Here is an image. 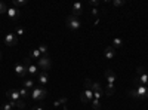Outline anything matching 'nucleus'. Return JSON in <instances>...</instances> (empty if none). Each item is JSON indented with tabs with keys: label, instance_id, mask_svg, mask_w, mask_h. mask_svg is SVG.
I'll list each match as a JSON object with an SVG mask.
<instances>
[{
	"label": "nucleus",
	"instance_id": "nucleus-1",
	"mask_svg": "<svg viewBox=\"0 0 148 110\" xmlns=\"http://www.w3.org/2000/svg\"><path fill=\"white\" fill-rule=\"evenodd\" d=\"M6 98L9 100V103L14 106V107H18V109H25V101L21 98V95L18 92V89H9L6 92Z\"/></svg>",
	"mask_w": 148,
	"mask_h": 110
},
{
	"label": "nucleus",
	"instance_id": "nucleus-2",
	"mask_svg": "<svg viewBox=\"0 0 148 110\" xmlns=\"http://www.w3.org/2000/svg\"><path fill=\"white\" fill-rule=\"evenodd\" d=\"M129 97L136 100H147L148 98V86H144V85H135L133 89L127 91Z\"/></svg>",
	"mask_w": 148,
	"mask_h": 110
},
{
	"label": "nucleus",
	"instance_id": "nucleus-3",
	"mask_svg": "<svg viewBox=\"0 0 148 110\" xmlns=\"http://www.w3.org/2000/svg\"><path fill=\"white\" fill-rule=\"evenodd\" d=\"M105 79H107V91H105V95L111 97V95H114V91H116V73L113 70H105Z\"/></svg>",
	"mask_w": 148,
	"mask_h": 110
},
{
	"label": "nucleus",
	"instance_id": "nucleus-4",
	"mask_svg": "<svg viewBox=\"0 0 148 110\" xmlns=\"http://www.w3.org/2000/svg\"><path fill=\"white\" fill-rule=\"evenodd\" d=\"M135 83H136V85H144V86H147V85H148V73L145 71L144 67H138V68H136V77H135Z\"/></svg>",
	"mask_w": 148,
	"mask_h": 110
},
{
	"label": "nucleus",
	"instance_id": "nucleus-5",
	"mask_svg": "<svg viewBox=\"0 0 148 110\" xmlns=\"http://www.w3.org/2000/svg\"><path fill=\"white\" fill-rule=\"evenodd\" d=\"M65 22H67V27H68L71 31H77V30H80V27H82L80 19H79L77 17H73V15H70Z\"/></svg>",
	"mask_w": 148,
	"mask_h": 110
},
{
	"label": "nucleus",
	"instance_id": "nucleus-6",
	"mask_svg": "<svg viewBox=\"0 0 148 110\" xmlns=\"http://www.w3.org/2000/svg\"><path fill=\"white\" fill-rule=\"evenodd\" d=\"M30 95H31V98H33L34 101H39V100H45V98H46L47 91H46L43 86H42V88H34Z\"/></svg>",
	"mask_w": 148,
	"mask_h": 110
},
{
	"label": "nucleus",
	"instance_id": "nucleus-7",
	"mask_svg": "<svg viewBox=\"0 0 148 110\" xmlns=\"http://www.w3.org/2000/svg\"><path fill=\"white\" fill-rule=\"evenodd\" d=\"M39 67L43 70V71H49L51 70V67H52V59H51V57H40L39 59Z\"/></svg>",
	"mask_w": 148,
	"mask_h": 110
},
{
	"label": "nucleus",
	"instance_id": "nucleus-8",
	"mask_svg": "<svg viewBox=\"0 0 148 110\" xmlns=\"http://www.w3.org/2000/svg\"><path fill=\"white\" fill-rule=\"evenodd\" d=\"M24 64L27 66V73H28V75H33V76L39 75V67H37L36 64H31V59L30 58L24 59Z\"/></svg>",
	"mask_w": 148,
	"mask_h": 110
},
{
	"label": "nucleus",
	"instance_id": "nucleus-9",
	"mask_svg": "<svg viewBox=\"0 0 148 110\" xmlns=\"http://www.w3.org/2000/svg\"><path fill=\"white\" fill-rule=\"evenodd\" d=\"M5 43H6V46H16L18 45V36L15 33H8L5 36Z\"/></svg>",
	"mask_w": 148,
	"mask_h": 110
},
{
	"label": "nucleus",
	"instance_id": "nucleus-10",
	"mask_svg": "<svg viewBox=\"0 0 148 110\" xmlns=\"http://www.w3.org/2000/svg\"><path fill=\"white\" fill-rule=\"evenodd\" d=\"M80 100H82V103H84V104L90 103V101L93 100V92H92V89H84V91L80 94Z\"/></svg>",
	"mask_w": 148,
	"mask_h": 110
},
{
	"label": "nucleus",
	"instance_id": "nucleus-11",
	"mask_svg": "<svg viewBox=\"0 0 148 110\" xmlns=\"http://www.w3.org/2000/svg\"><path fill=\"white\" fill-rule=\"evenodd\" d=\"M6 15H8V18H9L10 21H15V19H18V18H19L21 12H19L16 8H9V9H8V12H6Z\"/></svg>",
	"mask_w": 148,
	"mask_h": 110
},
{
	"label": "nucleus",
	"instance_id": "nucleus-12",
	"mask_svg": "<svg viewBox=\"0 0 148 110\" xmlns=\"http://www.w3.org/2000/svg\"><path fill=\"white\" fill-rule=\"evenodd\" d=\"M37 80H39V83L42 85V86H46V85L49 83V75H47V71H40L39 75H37Z\"/></svg>",
	"mask_w": 148,
	"mask_h": 110
},
{
	"label": "nucleus",
	"instance_id": "nucleus-13",
	"mask_svg": "<svg viewBox=\"0 0 148 110\" xmlns=\"http://www.w3.org/2000/svg\"><path fill=\"white\" fill-rule=\"evenodd\" d=\"M15 73H16V75L18 76H25L27 75V66L25 64H24V63H21V64H16L15 66Z\"/></svg>",
	"mask_w": 148,
	"mask_h": 110
},
{
	"label": "nucleus",
	"instance_id": "nucleus-14",
	"mask_svg": "<svg viewBox=\"0 0 148 110\" xmlns=\"http://www.w3.org/2000/svg\"><path fill=\"white\" fill-rule=\"evenodd\" d=\"M83 14V5L82 3H74L73 5V17H80Z\"/></svg>",
	"mask_w": 148,
	"mask_h": 110
},
{
	"label": "nucleus",
	"instance_id": "nucleus-15",
	"mask_svg": "<svg viewBox=\"0 0 148 110\" xmlns=\"http://www.w3.org/2000/svg\"><path fill=\"white\" fill-rule=\"evenodd\" d=\"M114 55H116V49H114L113 46L105 48V51H104V57H105L107 59H113V58H114Z\"/></svg>",
	"mask_w": 148,
	"mask_h": 110
},
{
	"label": "nucleus",
	"instance_id": "nucleus-16",
	"mask_svg": "<svg viewBox=\"0 0 148 110\" xmlns=\"http://www.w3.org/2000/svg\"><path fill=\"white\" fill-rule=\"evenodd\" d=\"M114 48V49H119V48H121L123 46V40L120 39V37H114V40H113V45H111Z\"/></svg>",
	"mask_w": 148,
	"mask_h": 110
},
{
	"label": "nucleus",
	"instance_id": "nucleus-17",
	"mask_svg": "<svg viewBox=\"0 0 148 110\" xmlns=\"http://www.w3.org/2000/svg\"><path fill=\"white\" fill-rule=\"evenodd\" d=\"M18 92H19V95H21V98H22V100H25V98H28V97H30L28 89H25V88H19Z\"/></svg>",
	"mask_w": 148,
	"mask_h": 110
},
{
	"label": "nucleus",
	"instance_id": "nucleus-18",
	"mask_svg": "<svg viewBox=\"0 0 148 110\" xmlns=\"http://www.w3.org/2000/svg\"><path fill=\"white\" fill-rule=\"evenodd\" d=\"M37 49L40 51V54H42V57H47L49 55V49H47V46L46 45H40Z\"/></svg>",
	"mask_w": 148,
	"mask_h": 110
},
{
	"label": "nucleus",
	"instance_id": "nucleus-19",
	"mask_svg": "<svg viewBox=\"0 0 148 110\" xmlns=\"http://www.w3.org/2000/svg\"><path fill=\"white\" fill-rule=\"evenodd\" d=\"M40 57H42V54H40L39 49H33L31 54H30V59H39Z\"/></svg>",
	"mask_w": 148,
	"mask_h": 110
},
{
	"label": "nucleus",
	"instance_id": "nucleus-20",
	"mask_svg": "<svg viewBox=\"0 0 148 110\" xmlns=\"http://www.w3.org/2000/svg\"><path fill=\"white\" fill-rule=\"evenodd\" d=\"M90 104H92V109L93 110H99L101 109V100H92Z\"/></svg>",
	"mask_w": 148,
	"mask_h": 110
},
{
	"label": "nucleus",
	"instance_id": "nucleus-21",
	"mask_svg": "<svg viewBox=\"0 0 148 110\" xmlns=\"http://www.w3.org/2000/svg\"><path fill=\"white\" fill-rule=\"evenodd\" d=\"M34 86V82L31 79H27V80H24V88L25 89H31Z\"/></svg>",
	"mask_w": 148,
	"mask_h": 110
},
{
	"label": "nucleus",
	"instance_id": "nucleus-22",
	"mask_svg": "<svg viewBox=\"0 0 148 110\" xmlns=\"http://www.w3.org/2000/svg\"><path fill=\"white\" fill-rule=\"evenodd\" d=\"M24 5H27V0H14V8H16V9Z\"/></svg>",
	"mask_w": 148,
	"mask_h": 110
},
{
	"label": "nucleus",
	"instance_id": "nucleus-23",
	"mask_svg": "<svg viewBox=\"0 0 148 110\" xmlns=\"http://www.w3.org/2000/svg\"><path fill=\"white\" fill-rule=\"evenodd\" d=\"M92 83H93V82H92L89 77H86V79H84V89H92Z\"/></svg>",
	"mask_w": 148,
	"mask_h": 110
},
{
	"label": "nucleus",
	"instance_id": "nucleus-24",
	"mask_svg": "<svg viewBox=\"0 0 148 110\" xmlns=\"http://www.w3.org/2000/svg\"><path fill=\"white\" fill-rule=\"evenodd\" d=\"M95 91H102L99 82H93V83H92V92H95Z\"/></svg>",
	"mask_w": 148,
	"mask_h": 110
},
{
	"label": "nucleus",
	"instance_id": "nucleus-25",
	"mask_svg": "<svg viewBox=\"0 0 148 110\" xmlns=\"http://www.w3.org/2000/svg\"><path fill=\"white\" fill-rule=\"evenodd\" d=\"M0 110H14V106L8 101V103H3L2 104V109H0Z\"/></svg>",
	"mask_w": 148,
	"mask_h": 110
},
{
	"label": "nucleus",
	"instance_id": "nucleus-26",
	"mask_svg": "<svg viewBox=\"0 0 148 110\" xmlns=\"http://www.w3.org/2000/svg\"><path fill=\"white\" fill-rule=\"evenodd\" d=\"M102 95H104L102 91H95V92H93V100H101Z\"/></svg>",
	"mask_w": 148,
	"mask_h": 110
},
{
	"label": "nucleus",
	"instance_id": "nucleus-27",
	"mask_svg": "<svg viewBox=\"0 0 148 110\" xmlns=\"http://www.w3.org/2000/svg\"><path fill=\"white\" fill-rule=\"evenodd\" d=\"M126 2L125 0H113V6H116V8H120V6H123Z\"/></svg>",
	"mask_w": 148,
	"mask_h": 110
},
{
	"label": "nucleus",
	"instance_id": "nucleus-28",
	"mask_svg": "<svg viewBox=\"0 0 148 110\" xmlns=\"http://www.w3.org/2000/svg\"><path fill=\"white\" fill-rule=\"evenodd\" d=\"M15 34H16V36H24V34H25V28H22V27H16Z\"/></svg>",
	"mask_w": 148,
	"mask_h": 110
},
{
	"label": "nucleus",
	"instance_id": "nucleus-29",
	"mask_svg": "<svg viewBox=\"0 0 148 110\" xmlns=\"http://www.w3.org/2000/svg\"><path fill=\"white\" fill-rule=\"evenodd\" d=\"M8 6L3 3V2H0V14H6V12H8Z\"/></svg>",
	"mask_w": 148,
	"mask_h": 110
},
{
	"label": "nucleus",
	"instance_id": "nucleus-30",
	"mask_svg": "<svg viewBox=\"0 0 148 110\" xmlns=\"http://www.w3.org/2000/svg\"><path fill=\"white\" fill-rule=\"evenodd\" d=\"M65 103H67V98H59V100H56V101L53 103V106L58 107L59 104H65Z\"/></svg>",
	"mask_w": 148,
	"mask_h": 110
},
{
	"label": "nucleus",
	"instance_id": "nucleus-31",
	"mask_svg": "<svg viewBox=\"0 0 148 110\" xmlns=\"http://www.w3.org/2000/svg\"><path fill=\"white\" fill-rule=\"evenodd\" d=\"M89 5H90L92 8H96L98 5H99V0H90V2H89Z\"/></svg>",
	"mask_w": 148,
	"mask_h": 110
},
{
	"label": "nucleus",
	"instance_id": "nucleus-32",
	"mask_svg": "<svg viewBox=\"0 0 148 110\" xmlns=\"http://www.w3.org/2000/svg\"><path fill=\"white\" fill-rule=\"evenodd\" d=\"M31 110H45V107L43 106H34V107H31Z\"/></svg>",
	"mask_w": 148,
	"mask_h": 110
},
{
	"label": "nucleus",
	"instance_id": "nucleus-33",
	"mask_svg": "<svg viewBox=\"0 0 148 110\" xmlns=\"http://www.w3.org/2000/svg\"><path fill=\"white\" fill-rule=\"evenodd\" d=\"M90 14H92L93 17H96V15H98V9H96V8H92V10H90Z\"/></svg>",
	"mask_w": 148,
	"mask_h": 110
},
{
	"label": "nucleus",
	"instance_id": "nucleus-34",
	"mask_svg": "<svg viewBox=\"0 0 148 110\" xmlns=\"http://www.w3.org/2000/svg\"><path fill=\"white\" fill-rule=\"evenodd\" d=\"M0 59H2V52H0Z\"/></svg>",
	"mask_w": 148,
	"mask_h": 110
}]
</instances>
